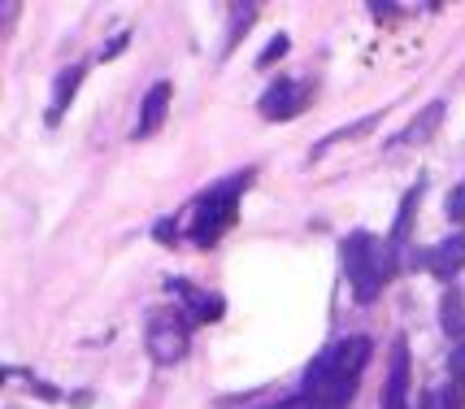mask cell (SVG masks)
Returning a JSON list of instances; mask_svg holds the SVG:
<instances>
[{
    "mask_svg": "<svg viewBox=\"0 0 465 409\" xmlns=\"http://www.w3.org/2000/svg\"><path fill=\"white\" fill-rule=\"evenodd\" d=\"M365 366H370V340L365 335H344L331 348H322L313 357V366L304 370V409H344L357 396Z\"/></svg>",
    "mask_w": 465,
    "mask_h": 409,
    "instance_id": "6da1fadb",
    "label": "cell"
},
{
    "mask_svg": "<svg viewBox=\"0 0 465 409\" xmlns=\"http://www.w3.org/2000/svg\"><path fill=\"white\" fill-rule=\"evenodd\" d=\"M248 184H252V170L231 175L223 184H213L209 192H201L192 201V214H187V235L204 248L218 244L226 231L235 226V214H240V201H243V192H248Z\"/></svg>",
    "mask_w": 465,
    "mask_h": 409,
    "instance_id": "7a4b0ae2",
    "label": "cell"
},
{
    "mask_svg": "<svg viewBox=\"0 0 465 409\" xmlns=\"http://www.w3.org/2000/svg\"><path fill=\"white\" fill-rule=\"evenodd\" d=\"M340 262H344L352 296H357L361 305H370V301H379V292H383L387 279H391L396 253H391L387 244H379L370 231H352L344 244H340Z\"/></svg>",
    "mask_w": 465,
    "mask_h": 409,
    "instance_id": "3957f363",
    "label": "cell"
},
{
    "mask_svg": "<svg viewBox=\"0 0 465 409\" xmlns=\"http://www.w3.org/2000/svg\"><path fill=\"white\" fill-rule=\"evenodd\" d=\"M187 335H192V323L174 314V309H153L148 314V331H143V344L153 353L157 366H174L183 353H187Z\"/></svg>",
    "mask_w": 465,
    "mask_h": 409,
    "instance_id": "277c9868",
    "label": "cell"
},
{
    "mask_svg": "<svg viewBox=\"0 0 465 409\" xmlns=\"http://www.w3.org/2000/svg\"><path fill=\"white\" fill-rule=\"evenodd\" d=\"M309 101H313V83H304V79H274L262 92L257 109H262V118H270V123H292L301 109H309Z\"/></svg>",
    "mask_w": 465,
    "mask_h": 409,
    "instance_id": "5b68a950",
    "label": "cell"
},
{
    "mask_svg": "<svg viewBox=\"0 0 465 409\" xmlns=\"http://www.w3.org/2000/svg\"><path fill=\"white\" fill-rule=\"evenodd\" d=\"M383 409H409V344L405 340L391 344V370H387Z\"/></svg>",
    "mask_w": 465,
    "mask_h": 409,
    "instance_id": "8992f818",
    "label": "cell"
},
{
    "mask_svg": "<svg viewBox=\"0 0 465 409\" xmlns=\"http://www.w3.org/2000/svg\"><path fill=\"white\" fill-rule=\"evenodd\" d=\"M422 262H426V270H430L435 279H444V284H448V279L465 266V235H448V240H440V244L430 248Z\"/></svg>",
    "mask_w": 465,
    "mask_h": 409,
    "instance_id": "52a82bcc",
    "label": "cell"
},
{
    "mask_svg": "<svg viewBox=\"0 0 465 409\" xmlns=\"http://www.w3.org/2000/svg\"><path fill=\"white\" fill-rule=\"evenodd\" d=\"M170 83H153L148 87V96H143V105H140V126H135V135H153L157 126H162V118H165V109H170Z\"/></svg>",
    "mask_w": 465,
    "mask_h": 409,
    "instance_id": "ba28073f",
    "label": "cell"
},
{
    "mask_svg": "<svg viewBox=\"0 0 465 409\" xmlns=\"http://www.w3.org/2000/svg\"><path fill=\"white\" fill-rule=\"evenodd\" d=\"M444 114H448V105H444V101H430V105L422 109V114L413 118V126H405V131H401V135H396L391 144H426L430 135H435V131H440Z\"/></svg>",
    "mask_w": 465,
    "mask_h": 409,
    "instance_id": "9c48e42d",
    "label": "cell"
},
{
    "mask_svg": "<svg viewBox=\"0 0 465 409\" xmlns=\"http://www.w3.org/2000/svg\"><path fill=\"white\" fill-rule=\"evenodd\" d=\"M418 201H422V184L409 187L405 201H401V209H396V223H391V240H387V248L391 253H401L409 240V226H413V214H418Z\"/></svg>",
    "mask_w": 465,
    "mask_h": 409,
    "instance_id": "30bf717a",
    "label": "cell"
},
{
    "mask_svg": "<svg viewBox=\"0 0 465 409\" xmlns=\"http://www.w3.org/2000/svg\"><path fill=\"white\" fill-rule=\"evenodd\" d=\"M83 75H87V65H70V70H61L57 75V87H53V109H48V123H57V114L65 105L74 101V92H79Z\"/></svg>",
    "mask_w": 465,
    "mask_h": 409,
    "instance_id": "8fae6325",
    "label": "cell"
},
{
    "mask_svg": "<svg viewBox=\"0 0 465 409\" xmlns=\"http://www.w3.org/2000/svg\"><path fill=\"white\" fill-rule=\"evenodd\" d=\"M440 323H444V331L452 340H465V296L457 287H448L444 301H440Z\"/></svg>",
    "mask_w": 465,
    "mask_h": 409,
    "instance_id": "7c38bea8",
    "label": "cell"
},
{
    "mask_svg": "<svg viewBox=\"0 0 465 409\" xmlns=\"http://www.w3.org/2000/svg\"><path fill=\"white\" fill-rule=\"evenodd\" d=\"M418 409H465V384L448 379L444 388H430L422 396V405H418Z\"/></svg>",
    "mask_w": 465,
    "mask_h": 409,
    "instance_id": "4fadbf2b",
    "label": "cell"
},
{
    "mask_svg": "<svg viewBox=\"0 0 465 409\" xmlns=\"http://www.w3.org/2000/svg\"><path fill=\"white\" fill-rule=\"evenodd\" d=\"M444 214L452 218V223H465V179L452 192H448V201H444Z\"/></svg>",
    "mask_w": 465,
    "mask_h": 409,
    "instance_id": "5bb4252c",
    "label": "cell"
},
{
    "mask_svg": "<svg viewBox=\"0 0 465 409\" xmlns=\"http://www.w3.org/2000/svg\"><path fill=\"white\" fill-rule=\"evenodd\" d=\"M252 18H257V5H243V9H235V26H231V40H240V35H248V26H252Z\"/></svg>",
    "mask_w": 465,
    "mask_h": 409,
    "instance_id": "9a60e30c",
    "label": "cell"
},
{
    "mask_svg": "<svg viewBox=\"0 0 465 409\" xmlns=\"http://www.w3.org/2000/svg\"><path fill=\"white\" fill-rule=\"evenodd\" d=\"M448 379L465 384V340H461L457 348H452V357H448Z\"/></svg>",
    "mask_w": 465,
    "mask_h": 409,
    "instance_id": "2e32d148",
    "label": "cell"
},
{
    "mask_svg": "<svg viewBox=\"0 0 465 409\" xmlns=\"http://www.w3.org/2000/svg\"><path fill=\"white\" fill-rule=\"evenodd\" d=\"M283 53H287V35H274V40H270V48H265V57H262V62H257V65H262V70H265V65H270V62H279Z\"/></svg>",
    "mask_w": 465,
    "mask_h": 409,
    "instance_id": "e0dca14e",
    "label": "cell"
},
{
    "mask_svg": "<svg viewBox=\"0 0 465 409\" xmlns=\"http://www.w3.org/2000/svg\"><path fill=\"white\" fill-rule=\"evenodd\" d=\"M265 409H304L301 396H292V401H274V405H265Z\"/></svg>",
    "mask_w": 465,
    "mask_h": 409,
    "instance_id": "ac0fdd59",
    "label": "cell"
}]
</instances>
